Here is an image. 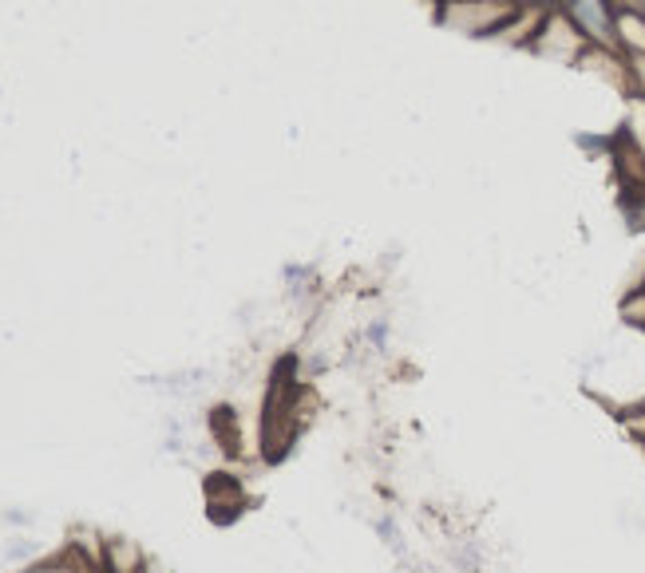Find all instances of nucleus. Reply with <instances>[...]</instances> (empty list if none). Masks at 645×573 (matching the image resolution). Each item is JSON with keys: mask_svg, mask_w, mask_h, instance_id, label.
I'll return each instance as SVG.
<instances>
[{"mask_svg": "<svg viewBox=\"0 0 645 573\" xmlns=\"http://www.w3.org/2000/svg\"><path fill=\"white\" fill-rule=\"evenodd\" d=\"M614 32L618 40H622L625 48L634 52V56H645V16L634 9H622L614 16Z\"/></svg>", "mask_w": 645, "mask_h": 573, "instance_id": "nucleus-2", "label": "nucleus"}, {"mask_svg": "<svg viewBox=\"0 0 645 573\" xmlns=\"http://www.w3.org/2000/svg\"><path fill=\"white\" fill-rule=\"evenodd\" d=\"M566 16L578 29V36L594 40L602 48H614L618 44V32H614L618 12L610 9V0H566Z\"/></svg>", "mask_w": 645, "mask_h": 573, "instance_id": "nucleus-1", "label": "nucleus"}, {"mask_svg": "<svg viewBox=\"0 0 645 573\" xmlns=\"http://www.w3.org/2000/svg\"><path fill=\"white\" fill-rule=\"evenodd\" d=\"M622 316L630 325H645V289H634V293L622 301Z\"/></svg>", "mask_w": 645, "mask_h": 573, "instance_id": "nucleus-3", "label": "nucleus"}, {"mask_svg": "<svg viewBox=\"0 0 645 573\" xmlns=\"http://www.w3.org/2000/svg\"><path fill=\"white\" fill-rule=\"evenodd\" d=\"M515 4H531V9H555V4H566V0H515Z\"/></svg>", "mask_w": 645, "mask_h": 573, "instance_id": "nucleus-4", "label": "nucleus"}]
</instances>
